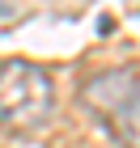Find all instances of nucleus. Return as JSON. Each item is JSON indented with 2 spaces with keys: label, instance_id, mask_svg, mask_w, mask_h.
<instances>
[{
  "label": "nucleus",
  "instance_id": "nucleus-1",
  "mask_svg": "<svg viewBox=\"0 0 140 148\" xmlns=\"http://www.w3.org/2000/svg\"><path fill=\"white\" fill-rule=\"evenodd\" d=\"M55 110V85L30 59H4L0 64V123L4 127H43Z\"/></svg>",
  "mask_w": 140,
  "mask_h": 148
},
{
  "label": "nucleus",
  "instance_id": "nucleus-2",
  "mask_svg": "<svg viewBox=\"0 0 140 148\" xmlns=\"http://www.w3.org/2000/svg\"><path fill=\"white\" fill-rule=\"evenodd\" d=\"M81 97H85L89 110L110 119V127L123 136L128 148H140V85H136V68H110V72L89 76Z\"/></svg>",
  "mask_w": 140,
  "mask_h": 148
}]
</instances>
